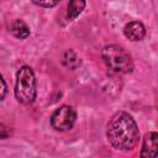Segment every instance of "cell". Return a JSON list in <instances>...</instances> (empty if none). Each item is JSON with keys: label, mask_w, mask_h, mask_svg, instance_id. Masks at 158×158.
<instances>
[{"label": "cell", "mask_w": 158, "mask_h": 158, "mask_svg": "<svg viewBox=\"0 0 158 158\" xmlns=\"http://www.w3.org/2000/svg\"><path fill=\"white\" fill-rule=\"evenodd\" d=\"M11 135L9 127H6L4 123H0V139H5Z\"/></svg>", "instance_id": "7c38bea8"}, {"label": "cell", "mask_w": 158, "mask_h": 158, "mask_svg": "<svg viewBox=\"0 0 158 158\" xmlns=\"http://www.w3.org/2000/svg\"><path fill=\"white\" fill-rule=\"evenodd\" d=\"M37 96V80L31 67L22 65L16 73L15 98L22 105H30Z\"/></svg>", "instance_id": "7a4b0ae2"}, {"label": "cell", "mask_w": 158, "mask_h": 158, "mask_svg": "<svg viewBox=\"0 0 158 158\" xmlns=\"http://www.w3.org/2000/svg\"><path fill=\"white\" fill-rule=\"evenodd\" d=\"M157 148H158V133L154 131L146 133L143 137L139 158H157Z\"/></svg>", "instance_id": "5b68a950"}, {"label": "cell", "mask_w": 158, "mask_h": 158, "mask_svg": "<svg viewBox=\"0 0 158 158\" xmlns=\"http://www.w3.org/2000/svg\"><path fill=\"white\" fill-rule=\"evenodd\" d=\"M106 67L117 74H128L133 70V62L130 53L118 44L105 46L101 51Z\"/></svg>", "instance_id": "3957f363"}, {"label": "cell", "mask_w": 158, "mask_h": 158, "mask_svg": "<svg viewBox=\"0 0 158 158\" xmlns=\"http://www.w3.org/2000/svg\"><path fill=\"white\" fill-rule=\"evenodd\" d=\"M63 64L69 69H75L80 64V59L72 49H69L63 56Z\"/></svg>", "instance_id": "9c48e42d"}, {"label": "cell", "mask_w": 158, "mask_h": 158, "mask_svg": "<svg viewBox=\"0 0 158 158\" xmlns=\"http://www.w3.org/2000/svg\"><path fill=\"white\" fill-rule=\"evenodd\" d=\"M106 137L114 148L131 151L138 143L139 130L135 118L128 112L117 111L107 123Z\"/></svg>", "instance_id": "6da1fadb"}, {"label": "cell", "mask_w": 158, "mask_h": 158, "mask_svg": "<svg viewBox=\"0 0 158 158\" xmlns=\"http://www.w3.org/2000/svg\"><path fill=\"white\" fill-rule=\"evenodd\" d=\"M10 31L11 33L16 37V38H20V40H25L30 36V28L28 26L20 19H16L12 21L11 23V27H10Z\"/></svg>", "instance_id": "52a82bcc"}, {"label": "cell", "mask_w": 158, "mask_h": 158, "mask_svg": "<svg viewBox=\"0 0 158 158\" xmlns=\"http://www.w3.org/2000/svg\"><path fill=\"white\" fill-rule=\"evenodd\" d=\"M75 120H77V111L69 105H62L54 110V112L49 118V122L52 128L59 132H64V131H69L73 127Z\"/></svg>", "instance_id": "277c9868"}, {"label": "cell", "mask_w": 158, "mask_h": 158, "mask_svg": "<svg viewBox=\"0 0 158 158\" xmlns=\"http://www.w3.org/2000/svg\"><path fill=\"white\" fill-rule=\"evenodd\" d=\"M35 5L40 6V7H53V6H57L59 4V1H51V0H47V1H37V0H33L32 1Z\"/></svg>", "instance_id": "8fae6325"}, {"label": "cell", "mask_w": 158, "mask_h": 158, "mask_svg": "<svg viewBox=\"0 0 158 158\" xmlns=\"http://www.w3.org/2000/svg\"><path fill=\"white\" fill-rule=\"evenodd\" d=\"M85 7V1L83 0H72L68 4V10H67V19L68 21H73L79 16V14L84 10Z\"/></svg>", "instance_id": "ba28073f"}, {"label": "cell", "mask_w": 158, "mask_h": 158, "mask_svg": "<svg viewBox=\"0 0 158 158\" xmlns=\"http://www.w3.org/2000/svg\"><path fill=\"white\" fill-rule=\"evenodd\" d=\"M123 33H125V36L130 41L138 42V41H142L144 38V36H146V27L139 21H131V22H128L125 26Z\"/></svg>", "instance_id": "8992f818"}, {"label": "cell", "mask_w": 158, "mask_h": 158, "mask_svg": "<svg viewBox=\"0 0 158 158\" xmlns=\"http://www.w3.org/2000/svg\"><path fill=\"white\" fill-rule=\"evenodd\" d=\"M6 94H7V85H6V81H5L2 74L0 73V102L5 99Z\"/></svg>", "instance_id": "30bf717a"}]
</instances>
